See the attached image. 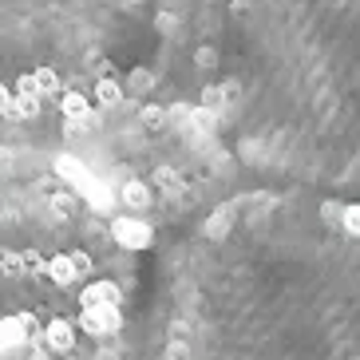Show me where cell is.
Here are the masks:
<instances>
[{"label":"cell","instance_id":"obj_23","mask_svg":"<svg viewBox=\"0 0 360 360\" xmlns=\"http://www.w3.org/2000/svg\"><path fill=\"white\" fill-rule=\"evenodd\" d=\"M194 60H198V68H214V64H218V52H214V48H198Z\"/></svg>","mask_w":360,"mask_h":360},{"label":"cell","instance_id":"obj_9","mask_svg":"<svg viewBox=\"0 0 360 360\" xmlns=\"http://www.w3.org/2000/svg\"><path fill=\"white\" fill-rule=\"evenodd\" d=\"M123 96H127V91H123L115 79H99V84H96V103L99 107H119V103H123Z\"/></svg>","mask_w":360,"mask_h":360},{"label":"cell","instance_id":"obj_14","mask_svg":"<svg viewBox=\"0 0 360 360\" xmlns=\"http://www.w3.org/2000/svg\"><path fill=\"white\" fill-rule=\"evenodd\" d=\"M226 233H230V210L210 214V218H206V238H210V242H222Z\"/></svg>","mask_w":360,"mask_h":360},{"label":"cell","instance_id":"obj_15","mask_svg":"<svg viewBox=\"0 0 360 360\" xmlns=\"http://www.w3.org/2000/svg\"><path fill=\"white\" fill-rule=\"evenodd\" d=\"M24 345V333L16 328V321H0V352H12Z\"/></svg>","mask_w":360,"mask_h":360},{"label":"cell","instance_id":"obj_24","mask_svg":"<svg viewBox=\"0 0 360 360\" xmlns=\"http://www.w3.org/2000/svg\"><path fill=\"white\" fill-rule=\"evenodd\" d=\"M16 96H36V84H32V75H20V79H16Z\"/></svg>","mask_w":360,"mask_h":360},{"label":"cell","instance_id":"obj_2","mask_svg":"<svg viewBox=\"0 0 360 360\" xmlns=\"http://www.w3.org/2000/svg\"><path fill=\"white\" fill-rule=\"evenodd\" d=\"M79 325L91 333V337H107L123 325V313L115 305H99V309H79Z\"/></svg>","mask_w":360,"mask_h":360},{"label":"cell","instance_id":"obj_19","mask_svg":"<svg viewBox=\"0 0 360 360\" xmlns=\"http://www.w3.org/2000/svg\"><path fill=\"white\" fill-rule=\"evenodd\" d=\"M340 222H345V230H349V233H356V238H360V206H345Z\"/></svg>","mask_w":360,"mask_h":360},{"label":"cell","instance_id":"obj_12","mask_svg":"<svg viewBox=\"0 0 360 360\" xmlns=\"http://www.w3.org/2000/svg\"><path fill=\"white\" fill-rule=\"evenodd\" d=\"M150 87H155V72H147V68H131L127 72V91L131 96H147Z\"/></svg>","mask_w":360,"mask_h":360},{"label":"cell","instance_id":"obj_3","mask_svg":"<svg viewBox=\"0 0 360 360\" xmlns=\"http://www.w3.org/2000/svg\"><path fill=\"white\" fill-rule=\"evenodd\" d=\"M44 352H72L75 349V328L68 325V321H52V325L40 333V340H36Z\"/></svg>","mask_w":360,"mask_h":360},{"label":"cell","instance_id":"obj_21","mask_svg":"<svg viewBox=\"0 0 360 360\" xmlns=\"http://www.w3.org/2000/svg\"><path fill=\"white\" fill-rule=\"evenodd\" d=\"M72 265H75V277H91V257L87 254H72Z\"/></svg>","mask_w":360,"mask_h":360},{"label":"cell","instance_id":"obj_18","mask_svg":"<svg viewBox=\"0 0 360 360\" xmlns=\"http://www.w3.org/2000/svg\"><path fill=\"white\" fill-rule=\"evenodd\" d=\"M143 123H147V127L150 131H155V127H167V107H143Z\"/></svg>","mask_w":360,"mask_h":360},{"label":"cell","instance_id":"obj_6","mask_svg":"<svg viewBox=\"0 0 360 360\" xmlns=\"http://www.w3.org/2000/svg\"><path fill=\"white\" fill-rule=\"evenodd\" d=\"M56 174H60L64 182H72L75 191H79L84 182H91V170H87L79 159H72V155H60V159H56Z\"/></svg>","mask_w":360,"mask_h":360},{"label":"cell","instance_id":"obj_10","mask_svg":"<svg viewBox=\"0 0 360 360\" xmlns=\"http://www.w3.org/2000/svg\"><path fill=\"white\" fill-rule=\"evenodd\" d=\"M119 198L127 202L131 210H147V206H150V191L143 186V182H127V186L119 191Z\"/></svg>","mask_w":360,"mask_h":360},{"label":"cell","instance_id":"obj_5","mask_svg":"<svg viewBox=\"0 0 360 360\" xmlns=\"http://www.w3.org/2000/svg\"><path fill=\"white\" fill-rule=\"evenodd\" d=\"M79 194L87 198V206H91L96 214H111V206H115L111 186H107V182H99L96 174H91V182H84V186H79Z\"/></svg>","mask_w":360,"mask_h":360},{"label":"cell","instance_id":"obj_4","mask_svg":"<svg viewBox=\"0 0 360 360\" xmlns=\"http://www.w3.org/2000/svg\"><path fill=\"white\" fill-rule=\"evenodd\" d=\"M123 301V293H119V285H111V281H91V285L79 293V305L84 309H99V305H115Z\"/></svg>","mask_w":360,"mask_h":360},{"label":"cell","instance_id":"obj_26","mask_svg":"<svg viewBox=\"0 0 360 360\" xmlns=\"http://www.w3.org/2000/svg\"><path fill=\"white\" fill-rule=\"evenodd\" d=\"M28 360H52V356H48V352H44L40 345H32V352H28Z\"/></svg>","mask_w":360,"mask_h":360},{"label":"cell","instance_id":"obj_17","mask_svg":"<svg viewBox=\"0 0 360 360\" xmlns=\"http://www.w3.org/2000/svg\"><path fill=\"white\" fill-rule=\"evenodd\" d=\"M214 127H218V115H214V111H206V107H194V111H191V131L210 135Z\"/></svg>","mask_w":360,"mask_h":360},{"label":"cell","instance_id":"obj_13","mask_svg":"<svg viewBox=\"0 0 360 360\" xmlns=\"http://www.w3.org/2000/svg\"><path fill=\"white\" fill-rule=\"evenodd\" d=\"M155 182H159V186L170 194V198H186V186H182V179H179V174H174L170 167H159V174H155Z\"/></svg>","mask_w":360,"mask_h":360},{"label":"cell","instance_id":"obj_20","mask_svg":"<svg viewBox=\"0 0 360 360\" xmlns=\"http://www.w3.org/2000/svg\"><path fill=\"white\" fill-rule=\"evenodd\" d=\"M155 24H159L162 36H174V32H179V16H174V12H159V20H155Z\"/></svg>","mask_w":360,"mask_h":360},{"label":"cell","instance_id":"obj_25","mask_svg":"<svg viewBox=\"0 0 360 360\" xmlns=\"http://www.w3.org/2000/svg\"><path fill=\"white\" fill-rule=\"evenodd\" d=\"M8 107H12V91H8V87H0V115H4Z\"/></svg>","mask_w":360,"mask_h":360},{"label":"cell","instance_id":"obj_8","mask_svg":"<svg viewBox=\"0 0 360 360\" xmlns=\"http://www.w3.org/2000/svg\"><path fill=\"white\" fill-rule=\"evenodd\" d=\"M48 277H52L56 285H75V281H79V277H75V265H72V257H52V262H48Z\"/></svg>","mask_w":360,"mask_h":360},{"label":"cell","instance_id":"obj_16","mask_svg":"<svg viewBox=\"0 0 360 360\" xmlns=\"http://www.w3.org/2000/svg\"><path fill=\"white\" fill-rule=\"evenodd\" d=\"M226 103H230V91H226V87L210 84L206 91H202V107H206V111H214V115H218V111H222Z\"/></svg>","mask_w":360,"mask_h":360},{"label":"cell","instance_id":"obj_1","mask_svg":"<svg viewBox=\"0 0 360 360\" xmlns=\"http://www.w3.org/2000/svg\"><path fill=\"white\" fill-rule=\"evenodd\" d=\"M111 238H115V245H127V250H147L155 233H150V226L143 222V218L123 214V218H115V222H111Z\"/></svg>","mask_w":360,"mask_h":360},{"label":"cell","instance_id":"obj_11","mask_svg":"<svg viewBox=\"0 0 360 360\" xmlns=\"http://www.w3.org/2000/svg\"><path fill=\"white\" fill-rule=\"evenodd\" d=\"M32 84H36V96H60V75L52 68H36Z\"/></svg>","mask_w":360,"mask_h":360},{"label":"cell","instance_id":"obj_22","mask_svg":"<svg viewBox=\"0 0 360 360\" xmlns=\"http://www.w3.org/2000/svg\"><path fill=\"white\" fill-rule=\"evenodd\" d=\"M340 214H345L340 202H325V206H321V218H325V222H340Z\"/></svg>","mask_w":360,"mask_h":360},{"label":"cell","instance_id":"obj_7","mask_svg":"<svg viewBox=\"0 0 360 360\" xmlns=\"http://www.w3.org/2000/svg\"><path fill=\"white\" fill-rule=\"evenodd\" d=\"M60 115H64V119L91 115V99H87L84 91H60Z\"/></svg>","mask_w":360,"mask_h":360}]
</instances>
